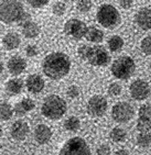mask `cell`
I'll use <instances>...</instances> for the list:
<instances>
[{"instance_id":"obj_31","label":"cell","mask_w":151,"mask_h":155,"mask_svg":"<svg viewBox=\"0 0 151 155\" xmlns=\"http://www.w3.org/2000/svg\"><path fill=\"white\" fill-rule=\"evenodd\" d=\"M122 91V87L120 84H119L117 82H113L110 84L108 89V94L112 97L118 96L121 94Z\"/></svg>"},{"instance_id":"obj_33","label":"cell","mask_w":151,"mask_h":155,"mask_svg":"<svg viewBox=\"0 0 151 155\" xmlns=\"http://www.w3.org/2000/svg\"><path fill=\"white\" fill-rule=\"evenodd\" d=\"M26 54L28 57H34L39 54V50L35 45H28L25 49Z\"/></svg>"},{"instance_id":"obj_40","label":"cell","mask_w":151,"mask_h":155,"mask_svg":"<svg viewBox=\"0 0 151 155\" xmlns=\"http://www.w3.org/2000/svg\"><path fill=\"white\" fill-rule=\"evenodd\" d=\"M149 68H150V69L151 70V61H150V63H149Z\"/></svg>"},{"instance_id":"obj_17","label":"cell","mask_w":151,"mask_h":155,"mask_svg":"<svg viewBox=\"0 0 151 155\" xmlns=\"http://www.w3.org/2000/svg\"><path fill=\"white\" fill-rule=\"evenodd\" d=\"M35 107V104L30 98H24L15 105L14 112L17 116H23L32 110Z\"/></svg>"},{"instance_id":"obj_15","label":"cell","mask_w":151,"mask_h":155,"mask_svg":"<svg viewBox=\"0 0 151 155\" xmlns=\"http://www.w3.org/2000/svg\"><path fill=\"white\" fill-rule=\"evenodd\" d=\"M45 82L42 77L38 74H32L28 77L26 85L28 91L33 94H38L42 91Z\"/></svg>"},{"instance_id":"obj_37","label":"cell","mask_w":151,"mask_h":155,"mask_svg":"<svg viewBox=\"0 0 151 155\" xmlns=\"http://www.w3.org/2000/svg\"><path fill=\"white\" fill-rule=\"evenodd\" d=\"M119 4L124 9H128L133 4V1L132 0H124V1H119Z\"/></svg>"},{"instance_id":"obj_29","label":"cell","mask_w":151,"mask_h":155,"mask_svg":"<svg viewBox=\"0 0 151 155\" xmlns=\"http://www.w3.org/2000/svg\"><path fill=\"white\" fill-rule=\"evenodd\" d=\"M93 4L90 1L88 0H82L79 1L77 4V8L82 13H86L89 11L91 8H92Z\"/></svg>"},{"instance_id":"obj_18","label":"cell","mask_w":151,"mask_h":155,"mask_svg":"<svg viewBox=\"0 0 151 155\" xmlns=\"http://www.w3.org/2000/svg\"><path fill=\"white\" fill-rule=\"evenodd\" d=\"M3 45L8 50H12L19 47L21 43L19 36L15 32H9L4 36L2 40Z\"/></svg>"},{"instance_id":"obj_16","label":"cell","mask_w":151,"mask_h":155,"mask_svg":"<svg viewBox=\"0 0 151 155\" xmlns=\"http://www.w3.org/2000/svg\"><path fill=\"white\" fill-rule=\"evenodd\" d=\"M52 137V131L46 125L40 124L35 129L34 137L38 143L46 144L50 141Z\"/></svg>"},{"instance_id":"obj_8","label":"cell","mask_w":151,"mask_h":155,"mask_svg":"<svg viewBox=\"0 0 151 155\" xmlns=\"http://www.w3.org/2000/svg\"><path fill=\"white\" fill-rule=\"evenodd\" d=\"M134 108L126 102L117 103L112 108V117L118 123H126L133 117Z\"/></svg>"},{"instance_id":"obj_35","label":"cell","mask_w":151,"mask_h":155,"mask_svg":"<svg viewBox=\"0 0 151 155\" xmlns=\"http://www.w3.org/2000/svg\"><path fill=\"white\" fill-rule=\"evenodd\" d=\"M97 155H110L111 148L108 144H101L97 149Z\"/></svg>"},{"instance_id":"obj_20","label":"cell","mask_w":151,"mask_h":155,"mask_svg":"<svg viewBox=\"0 0 151 155\" xmlns=\"http://www.w3.org/2000/svg\"><path fill=\"white\" fill-rule=\"evenodd\" d=\"M23 81L19 78L11 79L6 84V93L10 95L19 94L23 89Z\"/></svg>"},{"instance_id":"obj_24","label":"cell","mask_w":151,"mask_h":155,"mask_svg":"<svg viewBox=\"0 0 151 155\" xmlns=\"http://www.w3.org/2000/svg\"><path fill=\"white\" fill-rule=\"evenodd\" d=\"M14 109H12L11 106L6 102H2L0 104V115L2 120L7 121L12 117Z\"/></svg>"},{"instance_id":"obj_19","label":"cell","mask_w":151,"mask_h":155,"mask_svg":"<svg viewBox=\"0 0 151 155\" xmlns=\"http://www.w3.org/2000/svg\"><path fill=\"white\" fill-rule=\"evenodd\" d=\"M22 33L26 38H33L40 33V28L37 24L30 21L22 25Z\"/></svg>"},{"instance_id":"obj_22","label":"cell","mask_w":151,"mask_h":155,"mask_svg":"<svg viewBox=\"0 0 151 155\" xmlns=\"http://www.w3.org/2000/svg\"><path fill=\"white\" fill-rule=\"evenodd\" d=\"M124 40L118 35L113 36L108 41V48L113 52H116V51L121 50V48L124 46Z\"/></svg>"},{"instance_id":"obj_25","label":"cell","mask_w":151,"mask_h":155,"mask_svg":"<svg viewBox=\"0 0 151 155\" xmlns=\"http://www.w3.org/2000/svg\"><path fill=\"white\" fill-rule=\"evenodd\" d=\"M64 128L71 132L77 131L80 128V121L75 116L70 117L65 121Z\"/></svg>"},{"instance_id":"obj_30","label":"cell","mask_w":151,"mask_h":155,"mask_svg":"<svg viewBox=\"0 0 151 155\" xmlns=\"http://www.w3.org/2000/svg\"><path fill=\"white\" fill-rule=\"evenodd\" d=\"M66 10V6L65 4L62 2H56L52 6V11L53 13L57 16H61L63 15Z\"/></svg>"},{"instance_id":"obj_38","label":"cell","mask_w":151,"mask_h":155,"mask_svg":"<svg viewBox=\"0 0 151 155\" xmlns=\"http://www.w3.org/2000/svg\"><path fill=\"white\" fill-rule=\"evenodd\" d=\"M114 155H129V153L126 150H119L116 152Z\"/></svg>"},{"instance_id":"obj_13","label":"cell","mask_w":151,"mask_h":155,"mask_svg":"<svg viewBox=\"0 0 151 155\" xmlns=\"http://www.w3.org/2000/svg\"><path fill=\"white\" fill-rule=\"evenodd\" d=\"M9 72L14 76L22 74L26 68V63L24 58L19 56H14L9 59L7 63Z\"/></svg>"},{"instance_id":"obj_26","label":"cell","mask_w":151,"mask_h":155,"mask_svg":"<svg viewBox=\"0 0 151 155\" xmlns=\"http://www.w3.org/2000/svg\"><path fill=\"white\" fill-rule=\"evenodd\" d=\"M137 129L140 133H149L151 130V120L139 118L137 123Z\"/></svg>"},{"instance_id":"obj_32","label":"cell","mask_w":151,"mask_h":155,"mask_svg":"<svg viewBox=\"0 0 151 155\" xmlns=\"http://www.w3.org/2000/svg\"><path fill=\"white\" fill-rule=\"evenodd\" d=\"M141 49L146 55H151V37H146L142 41Z\"/></svg>"},{"instance_id":"obj_21","label":"cell","mask_w":151,"mask_h":155,"mask_svg":"<svg viewBox=\"0 0 151 155\" xmlns=\"http://www.w3.org/2000/svg\"><path fill=\"white\" fill-rule=\"evenodd\" d=\"M86 39L92 43H100L104 39V33L101 30L95 27L88 28L87 32L84 37Z\"/></svg>"},{"instance_id":"obj_2","label":"cell","mask_w":151,"mask_h":155,"mask_svg":"<svg viewBox=\"0 0 151 155\" xmlns=\"http://www.w3.org/2000/svg\"><path fill=\"white\" fill-rule=\"evenodd\" d=\"M0 19L4 24L23 25L30 21L31 17L19 2L3 1L0 4Z\"/></svg>"},{"instance_id":"obj_12","label":"cell","mask_w":151,"mask_h":155,"mask_svg":"<svg viewBox=\"0 0 151 155\" xmlns=\"http://www.w3.org/2000/svg\"><path fill=\"white\" fill-rule=\"evenodd\" d=\"M29 126L26 121L17 120L10 128V135L15 140L22 141L26 139L29 133Z\"/></svg>"},{"instance_id":"obj_6","label":"cell","mask_w":151,"mask_h":155,"mask_svg":"<svg viewBox=\"0 0 151 155\" xmlns=\"http://www.w3.org/2000/svg\"><path fill=\"white\" fill-rule=\"evenodd\" d=\"M120 15L118 10L111 4H103L99 8L97 19L100 24L106 28H113L120 22Z\"/></svg>"},{"instance_id":"obj_14","label":"cell","mask_w":151,"mask_h":155,"mask_svg":"<svg viewBox=\"0 0 151 155\" xmlns=\"http://www.w3.org/2000/svg\"><path fill=\"white\" fill-rule=\"evenodd\" d=\"M135 21L139 28L144 30H151V9L144 8L135 15Z\"/></svg>"},{"instance_id":"obj_5","label":"cell","mask_w":151,"mask_h":155,"mask_svg":"<svg viewBox=\"0 0 151 155\" xmlns=\"http://www.w3.org/2000/svg\"><path fill=\"white\" fill-rule=\"evenodd\" d=\"M135 63L130 56H121L114 61L111 67V71L114 77L120 80H126L132 76L135 71Z\"/></svg>"},{"instance_id":"obj_1","label":"cell","mask_w":151,"mask_h":155,"mask_svg":"<svg viewBox=\"0 0 151 155\" xmlns=\"http://www.w3.org/2000/svg\"><path fill=\"white\" fill-rule=\"evenodd\" d=\"M71 62L68 56L63 52H53L42 61V71L52 80L61 79L69 73Z\"/></svg>"},{"instance_id":"obj_11","label":"cell","mask_w":151,"mask_h":155,"mask_svg":"<svg viewBox=\"0 0 151 155\" xmlns=\"http://www.w3.org/2000/svg\"><path fill=\"white\" fill-rule=\"evenodd\" d=\"M130 93L133 99L141 101L149 96L150 87L146 82L141 79L135 81L130 86Z\"/></svg>"},{"instance_id":"obj_34","label":"cell","mask_w":151,"mask_h":155,"mask_svg":"<svg viewBox=\"0 0 151 155\" xmlns=\"http://www.w3.org/2000/svg\"><path fill=\"white\" fill-rule=\"evenodd\" d=\"M31 6L35 8H41L48 4L47 0H32V1L27 2Z\"/></svg>"},{"instance_id":"obj_28","label":"cell","mask_w":151,"mask_h":155,"mask_svg":"<svg viewBox=\"0 0 151 155\" xmlns=\"http://www.w3.org/2000/svg\"><path fill=\"white\" fill-rule=\"evenodd\" d=\"M139 118L151 120V106L145 104L140 107L139 110Z\"/></svg>"},{"instance_id":"obj_27","label":"cell","mask_w":151,"mask_h":155,"mask_svg":"<svg viewBox=\"0 0 151 155\" xmlns=\"http://www.w3.org/2000/svg\"><path fill=\"white\" fill-rule=\"evenodd\" d=\"M137 143L142 148H147L151 143V135L149 133H139L137 137Z\"/></svg>"},{"instance_id":"obj_7","label":"cell","mask_w":151,"mask_h":155,"mask_svg":"<svg viewBox=\"0 0 151 155\" xmlns=\"http://www.w3.org/2000/svg\"><path fill=\"white\" fill-rule=\"evenodd\" d=\"M90 150L86 141L79 137H75L64 143L59 155H90Z\"/></svg>"},{"instance_id":"obj_4","label":"cell","mask_w":151,"mask_h":155,"mask_svg":"<svg viewBox=\"0 0 151 155\" xmlns=\"http://www.w3.org/2000/svg\"><path fill=\"white\" fill-rule=\"evenodd\" d=\"M67 110L65 100L57 95H51L44 100L41 111L44 117L55 120L63 117Z\"/></svg>"},{"instance_id":"obj_39","label":"cell","mask_w":151,"mask_h":155,"mask_svg":"<svg viewBox=\"0 0 151 155\" xmlns=\"http://www.w3.org/2000/svg\"><path fill=\"white\" fill-rule=\"evenodd\" d=\"M3 64H2V63H1V73H2V71H3Z\"/></svg>"},{"instance_id":"obj_36","label":"cell","mask_w":151,"mask_h":155,"mask_svg":"<svg viewBox=\"0 0 151 155\" xmlns=\"http://www.w3.org/2000/svg\"><path fill=\"white\" fill-rule=\"evenodd\" d=\"M66 94L69 97L75 98L79 95V90L76 86L73 85V86L70 87L68 89Z\"/></svg>"},{"instance_id":"obj_3","label":"cell","mask_w":151,"mask_h":155,"mask_svg":"<svg viewBox=\"0 0 151 155\" xmlns=\"http://www.w3.org/2000/svg\"><path fill=\"white\" fill-rule=\"evenodd\" d=\"M77 53L82 60L94 66H106L111 62L110 55L102 46L81 45Z\"/></svg>"},{"instance_id":"obj_23","label":"cell","mask_w":151,"mask_h":155,"mask_svg":"<svg viewBox=\"0 0 151 155\" xmlns=\"http://www.w3.org/2000/svg\"><path fill=\"white\" fill-rule=\"evenodd\" d=\"M110 137L115 143H120L126 138V132L119 127L114 128L110 133Z\"/></svg>"},{"instance_id":"obj_10","label":"cell","mask_w":151,"mask_h":155,"mask_svg":"<svg viewBox=\"0 0 151 155\" xmlns=\"http://www.w3.org/2000/svg\"><path fill=\"white\" fill-rule=\"evenodd\" d=\"M88 27L84 22L77 19H71L64 25V32L69 37L80 39L85 37Z\"/></svg>"},{"instance_id":"obj_9","label":"cell","mask_w":151,"mask_h":155,"mask_svg":"<svg viewBox=\"0 0 151 155\" xmlns=\"http://www.w3.org/2000/svg\"><path fill=\"white\" fill-rule=\"evenodd\" d=\"M107 108V100L102 95H94L88 100L87 105L88 113L93 117H101L105 114Z\"/></svg>"}]
</instances>
